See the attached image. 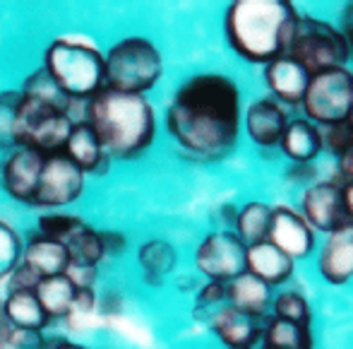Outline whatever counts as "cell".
<instances>
[{
  "instance_id": "43",
  "label": "cell",
  "mask_w": 353,
  "mask_h": 349,
  "mask_svg": "<svg viewBox=\"0 0 353 349\" xmlns=\"http://www.w3.org/2000/svg\"><path fill=\"white\" fill-rule=\"evenodd\" d=\"M346 121H349V126L353 128V94H351V113H349V118H346Z\"/></svg>"
},
{
  "instance_id": "37",
  "label": "cell",
  "mask_w": 353,
  "mask_h": 349,
  "mask_svg": "<svg viewBox=\"0 0 353 349\" xmlns=\"http://www.w3.org/2000/svg\"><path fill=\"white\" fill-rule=\"evenodd\" d=\"M101 238H103V251L106 256H121L125 253L128 248V238L118 232H101Z\"/></svg>"
},
{
  "instance_id": "11",
  "label": "cell",
  "mask_w": 353,
  "mask_h": 349,
  "mask_svg": "<svg viewBox=\"0 0 353 349\" xmlns=\"http://www.w3.org/2000/svg\"><path fill=\"white\" fill-rule=\"evenodd\" d=\"M301 214L312 227V232L332 234L336 229L349 227L341 183L317 181L307 186L301 198Z\"/></svg>"
},
{
  "instance_id": "4",
  "label": "cell",
  "mask_w": 353,
  "mask_h": 349,
  "mask_svg": "<svg viewBox=\"0 0 353 349\" xmlns=\"http://www.w3.org/2000/svg\"><path fill=\"white\" fill-rule=\"evenodd\" d=\"M41 68L72 102H89L106 87L103 53L77 39H56L43 51Z\"/></svg>"
},
{
  "instance_id": "32",
  "label": "cell",
  "mask_w": 353,
  "mask_h": 349,
  "mask_svg": "<svg viewBox=\"0 0 353 349\" xmlns=\"http://www.w3.org/2000/svg\"><path fill=\"white\" fill-rule=\"evenodd\" d=\"M19 89H5L0 92V152H10L17 147L14 142V116L19 106Z\"/></svg>"
},
{
  "instance_id": "33",
  "label": "cell",
  "mask_w": 353,
  "mask_h": 349,
  "mask_svg": "<svg viewBox=\"0 0 353 349\" xmlns=\"http://www.w3.org/2000/svg\"><path fill=\"white\" fill-rule=\"evenodd\" d=\"M82 222H84V219L77 217V214L48 212V214H43V217H39L37 234H41V236L53 238V241H61L63 243V238H65L68 234H72Z\"/></svg>"
},
{
  "instance_id": "38",
  "label": "cell",
  "mask_w": 353,
  "mask_h": 349,
  "mask_svg": "<svg viewBox=\"0 0 353 349\" xmlns=\"http://www.w3.org/2000/svg\"><path fill=\"white\" fill-rule=\"evenodd\" d=\"M94 306H97V296H94V289H77L72 301V313H92Z\"/></svg>"
},
{
  "instance_id": "25",
  "label": "cell",
  "mask_w": 353,
  "mask_h": 349,
  "mask_svg": "<svg viewBox=\"0 0 353 349\" xmlns=\"http://www.w3.org/2000/svg\"><path fill=\"white\" fill-rule=\"evenodd\" d=\"M63 246H65L68 258H70V265L99 267V263L106 258L101 232L92 229L87 222H82L72 234H68L63 238Z\"/></svg>"
},
{
  "instance_id": "40",
  "label": "cell",
  "mask_w": 353,
  "mask_h": 349,
  "mask_svg": "<svg viewBox=\"0 0 353 349\" xmlns=\"http://www.w3.org/2000/svg\"><path fill=\"white\" fill-rule=\"evenodd\" d=\"M341 193H344V205H346V214H349V224L353 227V181L341 183Z\"/></svg>"
},
{
  "instance_id": "9",
  "label": "cell",
  "mask_w": 353,
  "mask_h": 349,
  "mask_svg": "<svg viewBox=\"0 0 353 349\" xmlns=\"http://www.w3.org/2000/svg\"><path fill=\"white\" fill-rule=\"evenodd\" d=\"M245 253L248 246L233 229L212 232L197 246L195 267L200 275L207 277V282L228 284L245 272Z\"/></svg>"
},
{
  "instance_id": "26",
  "label": "cell",
  "mask_w": 353,
  "mask_h": 349,
  "mask_svg": "<svg viewBox=\"0 0 353 349\" xmlns=\"http://www.w3.org/2000/svg\"><path fill=\"white\" fill-rule=\"evenodd\" d=\"M34 294H37L39 303H41V308L46 311V316L51 318V321H56V318L70 316L77 289H74V284L65 275H56V277L39 279Z\"/></svg>"
},
{
  "instance_id": "10",
  "label": "cell",
  "mask_w": 353,
  "mask_h": 349,
  "mask_svg": "<svg viewBox=\"0 0 353 349\" xmlns=\"http://www.w3.org/2000/svg\"><path fill=\"white\" fill-rule=\"evenodd\" d=\"M87 176L63 152L46 154L32 207L61 209L77 202L84 193Z\"/></svg>"
},
{
  "instance_id": "28",
  "label": "cell",
  "mask_w": 353,
  "mask_h": 349,
  "mask_svg": "<svg viewBox=\"0 0 353 349\" xmlns=\"http://www.w3.org/2000/svg\"><path fill=\"white\" fill-rule=\"evenodd\" d=\"M262 342L281 349H312L310 328L276 321V318H270V323L265 328V335H262Z\"/></svg>"
},
{
  "instance_id": "15",
  "label": "cell",
  "mask_w": 353,
  "mask_h": 349,
  "mask_svg": "<svg viewBox=\"0 0 353 349\" xmlns=\"http://www.w3.org/2000/svg\"><path fill=\"white\" fill-rule=\"evenodd\" d=\"M288 113L286 106H281L279 102H274L272 97L255 99L250 106L245 109V133L252 140V144L262 149H274L279 147L281 135L288 126Z\"/></svg>"
},
{
  "instance_id": "14",
  "label": "cell",
  "mask_w": 353,
  "mask_h": 349,
  "mask_svg": "<svg viewBox=\"0 0 353 349\" xmlns=\"http://www.w3.org/2000/svg\"><path fill=\"white\" fill-rule=\"evenodd\" d=\"M272 316H250L233 306H221L212 313V332L228 349H257Z\"/></svg>"
},
{
  "instance_id": "17",
  "label": "cell",
  "mask_w": 353,
  "mask_h": 349,
  "mask_svg": "<svg viewBox=\"0 0 353 349\" xmlns=\"http://www.w3.org/2000/svg\"><path fill=\"white\" fill-rule=\"evenodd\" d=\"M265 82L272 92V99L279 102L281 106H301L310 75L301 63L283 56L265 66Z\"/></svg>"
},
{
  "instance_id": "18",
  "label": "cell",
  "mask_w": 353,
  "mask_h": 349,
  "mask_svg": "<svg viewBox=\"0 0 353 349\" xmlns=\"http://www.w3.org/2000/svg\"><path fill=\"white\" fill-rule=\"evenodd\" d=\"M296 261L286 256L283 251L270 241H260L248 246L245 253V272H250L252 277H257L267 287H279L286 284L293 275Z\"/></svg>"
},
{
  "instance_id": "35",
  "label": "cell",
  "mask_w": 353,
  "mask_h": 349,
  "mask_svg": "<svg viewBox=\"0 0 353 349\" xmlns=\"http://www.w3.org/2000/svg\"><path fill=\"white\" fill-rule=\"evenodd\" d=\"M226 303H228L226 301V284L207 282L195 296V313L197 316H200V313H210V316H207V323H210L212 313L216 311V308L226 306Z\"/></svg>"
},
{
  "instance_id": "24",
  "label": "cell",
  "mask_w": 353,
  "mask_h": 349,
  "mask_svg": "<svg viewBox=\"0 0 353 349\" xmlns=\"http://www.w3.org/2000/svg\"><path fill=\"white\" fill-rule=\"evenodd\" d=\"M137 263H140L144 282L152 284V287H159L176 270L178 251L173 248V243L163 241V238H149L137 251Z\"/></svg>"
},
{
  "instance_id": "8",
  "label": "cell",
  "mask_w": 353,
  "mask_h": 349,
  "mask_svg": "<svg viewBox=\"0 0 353 349\" xmlns=\"http://www.w3.org/2000/svg\"><path fill=\"white\" fill-rule=\"evenodd\" d=\"M353 94V73L349 68H332L310 75L305 97L301 106L303 113L317 128L334 126L349 118Z\"/></svg>"
},
{
  "instance_id": "7",
  "label": "cell",
  "mask_w": 353,
  "mask_h": 349,
  "mask_svg": "<svg viewBox=\"0 0 353 349\" xmlns=\"http://www.w3.org/2000/svg\"><path fill=\"white\" fill-rule=\"evenodd\" d=\"M288 58L301 63L307 70V75H315L322 70L346 68L351 58V48L332 22L301 15L291 39Z\"/></svg>"
},
{
  "instance_id": "22",
  "label": "cell",
  "mask_w": 353,
  "mask_h": 349,
  "mask_svg": "<svg viewBox=\"0 0 353 349\" xmlns=\"http://www.w3.org/2000/svg\"><path fill=\"white\" fill-rule=\"evenodd\" d=\"M226 301L228 306L238 308L243 313H250V316H270L274 294H272V287L262 284L250 272H243L241 277L231 279L226 284Z\"/></svg>"
},
{
  "instance_id": "1",
  "label": "cell",
  "mask_w": 353,
  "mask_h": 349,
  "mask_svg": "<svg viewBox=\"0 0 353 349\" xmlns=\"http://www.w3.org/2000/svg\"><path fill=\"white\" fill-rule=\"evenodd\" d=\"M166 131L195 159H223L241 135V89L221 73L188 77L166 109Z\"/></svg>"
},
{
  "instance_id": "3",
  "label": "cell",
  "mask_w": 353,
  "mask_h": 349,
  "mask_svg": "<svg viewBox=\"0 0 353 349\" xmlns=\"http://www.w3.org/2000/svg\"><path fill=\"white\" fill-rule=\"evenodd\" d=\"M84 123L101 142L106 157L130 162L152 147L157 138V113L142 94L103 87L84 109Z\"/></svg>"
},
{
  "instance_id": "42",
  "label": "cell",
  "mask_w": 353,
  "mask_h": 349,
  "mask_svg": "<svg viewBox=\"0 0 353 349\" xmlns=\"http://www.w3.org/2000/svg\"><path fill=\"white\" fill-rule=\"evenodd\" d=\"M43 349H87L84 345H79V342H72V340H63V337H58V340H51Z\"/></svg>"
},
{
  "instance_id": "13",
  "label": "cell",
  "mask_w": 353,
  "mask_h": 349,
  "mask_svg": "<svg viewBox=\"0 0 353 349\" xmlns=\"http://www.w3.org/2000/svg\"><path fill=\"white\" fill-rule=\"evenodd\" d=\"M267 241L274 243L291 261H305L307 256H312V251L317 246V236L312 232V227L303 219V214L298 209L288 205L272 207Z\"/></svg>"
},
{
  "instance_id": "36",
  "label": "cell",
  "mask_w": 353,
  "mask_h": 349,
  "mask_svg": "<svg viewBox=\"0 0 353 349\" xmlns=\"http://www.w3.org/2000/svg\"><path fill=\"white\" fill-rule=\"evenodd\" d=\"M17 335L12 326L5 318V308H3V299H0V349H14L17 347Z\"/></svg>"
},
{
  "instance_id": "44",
  "label": "cell",
  "mask_w": 353,
  "mask_h": 349,
  "mask_svg": "<svg viewBox=\"0 0 353 349\" xmlns=\"http://www.w3.org/2000/svg\"><path fill=\"white\" fill-rule=\"evenodd\" d=\"M260 349H281V347H274V345H265V342H260Z\"/></svg>"
},
{
  "instance_id": "23",
  "label": "cell",
  "mask_w": 353,
  "mask_h": 349,
  "mask_svg": "<svg viewBox=\"0 0 353 349\" xmlns=\"http://www.w3.org/2000/svg\"><path fill=\"white\" fill-rule=\"evenodd\" d=\"M3 308L8 323L17 332L39 335L51 323L34 292H8V296L3 299Z\"/></svg>"
},
{
  "instance_id": "31",
  "label": "cell",
  "mask_w": 353,
  "mask_h": 349,
  "mask_svg": "<svg viewBox=\"0 0 353 349\" xmlns=\"http://www.w3.org/2000/svg\"><path fill=\"white\" fill-rule=\"evenodd\" d=\"M22 236L10 222L0 217V284L8 282V277L14 272V267L22 261Z\"/></svg>"
},
{
  "instance_id": "5",
  "label": "cell",
  "mask_w": 353,
  "mask_h": 349,
  "mask_svg": "<svg viewBox=\"0 0 353 349\" xmlns=\"http://www.w3.org/2000/svg\"><path fill=\"white\" fill-rule=\"evenodd\" d=\"M106 89L125 94H147L163 75V56L144 37H125L103 53Z\"/></svg>"
},
{
  "instance_id": "19",
  "label": "cell",
  "mask_w": 353,
  "mask_h": 349,
  "mask_svg": "<svg viewBox=\"0 0 353 349\" xmlns=\"http://www.w3.org/2000/svg\"><path fill=\"white\" fill-rule=\"evenodd\" d=\"M22 265H27L39 279L43 277H56L65 275L68 265H70V258L68 251L61 241H53L41 234H29L27 243L22 246Z\"/></svg>"
},
{
  "instance_id": "30",
  "label": "cell",
  "mask_w": 353,
  "mask_h": 349,
  "mask_svg": "<svg viewBox=\"0 0 353 349\" xmlns=\"http://www.w3.org/2000/svg\"><path fill=\"white\" fill-rule=\"evenodd\" d=\"M272 318L276 321H286V323H296V326H307L310 328V303L303 294L298 292H281L274 296L272 301Z\"/></svg>"
},
{
  "instance_id": "16",
  "label": "cell",
  "mask_w": 353,
  "mask_h": 349,
  "mask_svg": "<svg viewBox=\"0 0 353 349\" xmlns=\"http://www.w3.org/2000/svg\"><path fill=\"white\" fill-rule=\"evenodd\" d=\"M317 272L327 284H349L353 279V227L327 234V241L317 256Z\"/></svg>"
},
{
  "instance_id": "12",
  "label": "cell",
  "mask_w": 353,
  "mask_h": 349,
  "mask_svg": "<svg viewBox=\"0 0 353 349\" xmlns=\"http://www.w3.org/2000/svg\"><path fill=\"white\" fill-rule=\"evenodd\" d=\"M46 154L29 147H14L0 162V186L14 202L34 205V193L39 186Z\"/></svg>"
},
{
  "instance_id": "6",
  "label": "cell",
  "mask_w": 353,
  "mask_h": 349,
  "mask_svg": "<svg viewBox=\"0 0 353 349\" xmlns=\"http://www.w3.org/2000/svg\"><path fill=\"white\" fill-rule=\"evenodd\" d=\"M74 123L72 111L22 94L14 116V142L17 147L37 149L41 154L63 152Z\"/></svg>"
},
{
  "instance_id": "29",
  "label": "cell",
  "mask_w": 353,
  "mask_h": 349,
  "mask_svg": "<svg viewBox=\"0 0 353 349\" xmlns=\"http://www.w3.org/2000/svg\"><path fill=\"white\" fill-rule=\"evenodd\" d=\"M19 92L27 94V97L48 102V104H53V106H61V109H65V111H72L74 102L72 99H68L65 94L56 87V82L48 77L43 68H37L32 75H27V79L22 82V89H19Z\"/></svg>"
},
{
  "instance_id": "41",
  "label": "cell",
  "mask_w": 353,
  "mask_h": 349,
  "mask_svg": "<svg viewBox=\"0 0 353 349\" xmlns=\"http://www.w3.org/2000/svg\"><path fill=\"white\" fill-rule=\"evenodd\" d=\"M339 171H341V176H344L346 181H353V149L346 154V157L339 159Z\"/></svg>"
},
{
  "instance_id": "39",
  "label": "cell",
  "mask_w": 353,
  "mask_h": 349,
  "mask_svg": "<svg viewBox=\"0 0 353 349\" xmlns=\"http://www.w3.org/2000/svg\"><path fill=\"white\" fill-rule=\"evenodd\" d=\"M336 29H339L341 37H344V41L349 44V48L353 51V3H349L344 10H341L339 27H336Z\"/></svg>"
},
{
  "instance_id": "2",
  "label": "cell",
  "mask_w": 353,
  "mask_h": 349,
  "mask_svg": "<svg viewBox=\"0 0 353 349\" xmlns=\"http://www.w3.org/2000/svg\"><path fill=\"white\" fill-rule=\"evenodd\" d=\"M298 17L288 0H236L223 15V32L238 56L267 66L288 56Z\"/></svg>"
},
{
  "instance_id": "20",
  "label": "cell",
  "mask_w": 353,
  "mask_h": 349,
  "mask_svg": "<svg viewBox=\"0 0 353 349\" xmlns=\"http://www.w3.org/2000/svg\"><path fill=\"white\" fill-rule=\"evenodd\" d=\"M63 154L70 159L79 171H84V176L103 173L108 164H111V159L103 152L101 142H99L97 135L92 133V128L84 121H77L72 126L70 135L65 140V147H63Z\"/></svg>"
},
{
  "instance_id": "21",
  "label": "cell",
  "mask_w": 353,
  "mask_h": 349,
  "mask_svg": "<svg viewBox=\"0 0 353 349\" xmlns=\"http://www.w3.org/2000/svg\"><path fill=\"white\" fill-rule=\"evenodd\" d=\"M279 149L296 167L312 164L322 152L320 128L307 121V118H293V121H288L286 131H283Z\"/></svg>"
},
{
  "instance_id": "27",
  "label": "cell",
  "mask_w": 353,
  "mask_h": 349,
  "mask_svg": "<svg viewBox=\"0 0 353 349\" xmlns=\"http://www.w3.org/2000/svg\"><path fill=\"white\" fill-rule=\"evenodd\" d=\"M270 222H272V207L267 205V202L250 200L236 212L233 232L238 234V238H241L245 246H252V243L267 241Z\"/></svg>"
},
{
  "instance_id": "34",
  "label": "cell",
  "mask_w": 353,
  "mask_h": 349,
  "mask_svg": "<svg viewBox=\"0 0 353 349\" xmlns=\"http://www.w3.org/2000/svg\"><path fill=\"white\" fill-rule=\"evenodd\" d=\"M320 135H322V149H327V152L339 159L346 157L353 149V128L349 126V121L320 128Z\"/></svg>"
}]
</instances>
